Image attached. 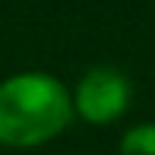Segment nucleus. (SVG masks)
Here are the masks:
<instances>
[{
	"mask_svg": "<svg viewBox=\"0 0 155 155\" xmlns=\"http://www.w3.org/2000/svg\"><path fill=\"white\" fill-rule=\"evenodd\" d=\"M73 95L48 73H19L0 82V143L13 149L45 146L73 120Z\"/></svg>",
	"mask_w": 155,
	"mask_h": 155,
	"instance_id": "1",
	"label": "nucleus"
},
{
	"mask_svg": "<svg viewBox=\"0 0 155 155\" xmlns=\"http://www.w3.org/2000/svg\"><path fill=\"white\" fill-rule=\"evenodd\" d=\"M130 79L114 67H95L79 79L73 92V111L86 124H114L130 108Z\"/></svg>",
	"mask_w": 155,
	"mask_h": 155,
	"instance_id": "2",
	"label": "nucleus"
},
{
	"mask_svg": "<svg viewBox=\"0 0 155 155\" xmlns=\"http://www.w3.org/2000/svg\"><path fill=\"white\" fill-rule=\"evenodd\" d=\"M120 155H155V124L130 127L120 139Z\"/></svg>",
	"mask_w": 155,
	"mask_h": 155,
	"instance_id": "3",
	"label": "nucleus"
}]
</instances>
